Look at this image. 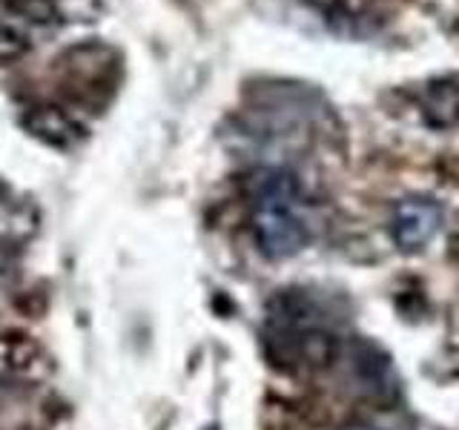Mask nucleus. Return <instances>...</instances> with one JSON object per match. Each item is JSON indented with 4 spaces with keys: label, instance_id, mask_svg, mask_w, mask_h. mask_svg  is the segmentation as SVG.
Returning a JSON list of instances; mask_svg holds the SVG:
<instances>
[{
    "label": "nucleus",
    "instance_id": "nucleus-1",
    "mask_svg": "<svg viewBox=\"0 0 459 430\" xmlns=\"http://www.w3.org/2000/svg\"><path fill=\"white\" fill-rule=\"evenodd\" d=\"M253 204V236L267 258H290L310 238L307 221L299 215L301 190L293 172L279 167L255 169L247 181Z\"/></svg>",
    "mask_w": 459,
    "mask_h": 430
},
{
    "label": "nucleus",
    "instance_id": "nucleus-2",
    "mask_svg": "<svg viewBox=\"0 0 459 430\" xmlns=\"http://www.w3.org/2000/svg\"><path fill=\"white\" fill-rule=\"evenodd\" d=\"M267 344L279 362L325 365L333 356V339L322 327L319 313L301 296H279L267 315Z\"/></svg>",
    "mask_w": 459,
    "mask_h": 430
},
{
    "label": "nucleus",
    "instance_id": "nucleus-3",
    "mask_svg": "<svg viewBox=\"0 0 459 430\" xmlns=\"http://www.w3.org/2000/svg\"><path fill=\"white\" fill-rule=\"evenodd\" d=\"M442 227V207L434 198L399 201L391 219V236L402 253H420Z\"/></svg>",
    "mask_w": 459,
    "mask_h": 430
},
{
    "label": "nucleus",
    "instance_id": "nucleus-4",
    "mask_svg": "<svg viewBox=\"0 0 459 430\" xmlns=\"http://www.w3.org/2000/svg\"><path fill=\"white\" fill-rule=\"evenodd\" d=\"M353 373L359 384H362L370 396H377L382 401L394 399L399 393L396 373L391 362H387L373 344H353Z\"/></svg>",
    "mask_w": 459,
    "mask_h": 430
},
{
    "label": "nucleus",
    "instance_id": "nucleus-5",
    "mask_svg": "<svg viewBox=\"0 0 459 430\" xmlns=\"http://www.w3.org/2000/svg\"><path fill=\"white\" fill-rule=\"evenodd\" d=\"M26 124H29V129H32L38 138L49 141V143H57V147L69 143L72 138H75V133H78V126H75V121L69 118V115H64L61 109H49V107L32 112L26 118Z\"/></svg>",
    "mask_w": 459,
    "mask_h": 430
},
{
    "label": "nucleus",
    "instance_id": "nucleus-6",
    "mask_svg": "<svg viewBox=\"0 0 459 430\" xmlns=\"http://www.w3.org/2000/svg\"><path fill=\"white\" fill-rule=\"evenodd\" d=\"M459 115V90L454 83H434L428 92V118L437 126L456 121Z\"/></svg>",
    "mask_w": 459,
    "mask_h": 430
},
{
    "label": "nucleus",
    "instance_id": "nucleus-7",
    "mask_svg": "<svg viewBox=\"0 0 459 430\" xmlns=\"http://www.w3.org/2000/svg\"><path fill=\"white\" fill-rule=\"evenodd\" d=\"M29 52V38L21 35L18 29L0 23V64H12Z\"/></svg>",
    "mask_w": 459,
    "mask_h": 430
},
{
    "label": "nucleus",
    "instance_id": "nucleus-8",
    "mask_svg": "<svg viewBox=\"0 0 459 430\" xmlns=\"http://www.w3.org/2000/svg\"><path fill=\"white\" fill-rule=\"evenodd\" d=\"M14 9H18L26 21H35V23H47L55 14V6L49 0H14Z\"/></svg>",
    "mask_w": 459,
    "mask_h": 430
}]
</instances>
